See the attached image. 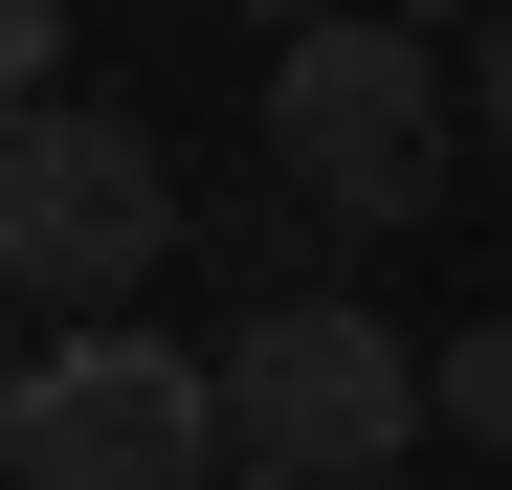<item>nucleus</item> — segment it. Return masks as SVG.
<instances>
[{"label":"nucleus","mask_w":512,"mask_h":490,"mask_svg":"<svg viewBox=\"0 0 512 490\" xmlns=\"http://www.w3.org/2000/svg\"><path fill=\"white\" fill-rule=\"evenodd\" d=\"M268 156L312 223H423L468 179V90H446V23H401V0H334V23L268 45Z\"/></svg>","instance_id":"obj_1"},{"label":"nucleus","mask_w":512,"mask_h":490,"mask_svg":"<svg viewBox=\"0 0 512 490\" xmlns=\"http://www.w3.org/2000/svg\"><path fill=\"white\" fill-rule=\"evenodd\" d=\"M0 468H23V490H223V468H245L223 357L134 335V312H67V335L0 379Z\"/></svg>","instance_id":"obj_2"},{"label":"nucleus","mask_w":512,"mask_h":490,"mask_svg":"<svg viewBox=\"0 0 512 490\" xmlns=\"http://www.w3.org/2000/svg\"><path fill=\"white\" fill-rule=\"evenodd\" d=\"M0 268H23L45 335H67V312H134L156 268H179V156H156L134 112L23 90V156H0Z\"/></svg>","instance_id":"obj_3"},{"label":"nucleus","mask_w":512,"mask_h":490,"mask_svg":"<svg viewBox=\"0 0 512 490\" xmlns=\"http://www.w3.org/2000/svg\"><path fill=\"white\" fill-rule=\"evenodd\" d=\"M223 424H245V468H334V490H379L423 424H446V357L379 335L357 290H290V312H245V335H223Z\"/></svg>","instance_id":"obj_4"},{"label":"nucleus","mask_w":512,"mask_h":490,"mask_svg":"<svg viewBox=\"0 0 512 490\" xmlns=\"http://www.w3.org/2000/svg\"><path fill=\"white\" fill-rule=\"evenodd\" d=\"M446 424H468V446H512V312H468V335H446Z\"/></svg>","instance_id":"obj_5"},{"label":"nucleus","mask_w":512,"mask_h":490,"mask_svg":"<svg viewBox=\"0 0 512 490\" xmlns=\"http://www.w3.org/2000/svg\"><path fill=\"white\" fill-rule=\"evenodd\" d=\"M0 67H23V90H67V0H0Z\"/></svg>","instance_id":"obj_6"},{"label":"nucleus","mask_w":512,"mask_h":490,"mask_svg":"<svg viewBox=\"0 0 512 490\" xmlns=\"http://www.w3.org/2000/svg\"><path fill=\"white\" fill-rule=\"evenodd\" d=\"M468 112H490V156H512V0H490V67H468Z\"/></svg>","instance_id":"obj_7"},{"label":"nucleus","mask_w":512,"mask_h":490,"mask_svg":"<svg viewBox=\"0 0 512 490\" xmlns=\"http://www.w3.org/2000/svg\"><path fill=\"white\" fill-rule=\"evenodd\" d=\"M223 23H268V45H290V23H334V0H223Z\"/></svg>","instance_id":"obj_8"},{"label":"nucleus","mask_w":512,"mask_h":490,"mask_svg":"<svg viewBox=\"0 0 512 490\" xmlns=\"http://www.w3.org/2000/svg\"><path fill=\"white\" fill-rule=\"evenodd\" d=\"M401 23H446V45H468V23H490V0H401Z\"/></svg>","instance_id":"obj_9"},{"label":"nucleus","mask_w":512,"mask_h":490,"mask_svg":"<svg viewBox=\"0 0 512 490\" xmlns=\"http://www.w3.org/2000/svg\"><path fill=\"white\" fill-rule=\"evenodd\" d=\"M223 490H334V468H223Z\"/></svg>","instance_id":"obj_10"}]
</instances>
